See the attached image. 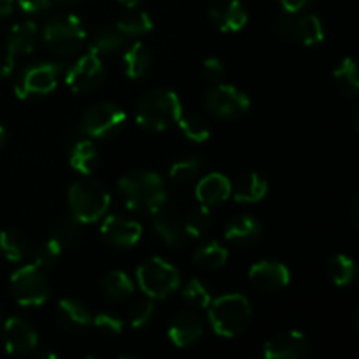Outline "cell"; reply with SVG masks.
<instances>
[{"label":"cell","instance_id":"6da1fadb","mask_svg":"<svg viewBox=\"0 0 359 359\" xmlns=\"http://www.w3.org/2000/svg\"><path fill=\"white\" fill-rule=\"evenodd\" d=\"M118 188L125 205L133 212L154 214L167 203V184L153 170L126 172Z\"/></svg>","mask_w":359,"mask_h":359},{"label":"cell","instance_id":"7a4b0ae2","mask_svg":"<svg viewBox=\"0 0 359 359\" xmlns=\"http://www.w3.org/2000/svg\"><path fill=\"white\" fill-rule=\"evenodd\" d=\"M182 114L181 98L167 88H154L147 91L137 104L135 118L142 128L149 132H163L177 125Z\"/></svg>","mask_w":359,"mask_h":359},{"label":"cell","instance_id":"3957f363","mask_svg":"<svg viewBox=\"0 0 359 359\" xmlns=\"http://www.w3.org/2000/svg\"><path fill=\"white\" fill-rule=\"evenodd\" d=\"M209 323L214 333L224 339H235L248 330L252 319V307L248 297L238 293L223 294L210 302Z\"/></svg>","mask_w":359,"mask_h":359},{"label":"cell","instance_id":"277c9868","mask_svg":"<svg viewBox=\"0 0 359 359\" xmlns=\"http://www.w3.org/2000/svg\"><path fill=\"white\" fill-rule=\"evenodd\" d=\"M70 212L83 224L97 223L107 214L111 195L97 179H79L69 189Z\"/></svg>","mask_w":359,"mask_h":359},{"label":"cell","instance_id":"5b68a950","mask_svg":"<svg viewBox=\"0 0 359 359\" xmlns=\"http://www.w3.org/2000/svg\"><path fill=\"white\" fill-rule=\"evenodd\" d=\"M137 283L144 294L153 300H163L181 286V273L172 263L160 256L144 259L137 269Z\"/></svg>","mask_w":359,"mask_h":359},{"label":"cell","instance_id":"8992f818","mask_svg":"<svg viewBox=\"0 0 359 359\" xmlns=\"http://www.w3.org/2000/svg\"><path fill=\"white\" fill-rule=\"evenodd\" d=\"M42 39L46 48L55 55H72L83 46L86 30L76 14L62 13L48 20L42 30Z\"/></svg>","mask_w":359,"mask_h":359},{"label":"cell","instance_id":"52a82bcc","mask_svg":"<svg viewBox=\"0 0 359 359\" xmlns=\"http://www.w3.org/2000/svg\"><path fill=\"white\" fill-rule=\"evenodd\" d=\"M63 74L62 63L39 62L25 67L16 77L14 93L21 100L46 97L53 93L58 86V81Z\"/></svg>","mask_w":359,"mask_h":359},{"label":"cell","instance_id":"ba28073f","mask_svg":"<svg viewBox=\"0 0 359 359\" xmlns=\"http://www.w3.org/2000/svg\"><path fill=\"white\" fill-rule=\"evenodd\" d=\"M126 121V114L114 102H97L84 112L81 119V133L88 139H112Z\"/></svg>","mask_w":359,"mask_h":359},{"label":"cell","instance_id":"9c48e42d","mask_svg":"<svg viewBox=\"0 0 359 359\" xmlns=\"http://www.w3.org/2000/svg\"><path fill=\"white\" fill-rule=\"evenodd\" d=\"M11 294L21 307H39L49 298V280L41 266L23 265L11 276Z\"/></svg>","mask_w":359,"mask_h":359},{"label":"cell","instance_id":"30bf717a","mask_svg":"<svg viewBox=\"0 0 359 359\" xmlns=\"http://www.w3.org/2000/svg\"><path fill=\"white\" fill-rule=\"evenodd\" d=\"M205 107L214 118L237 119L251 109V98L237 86L216 83V86L207 91Z\"/></svg>","mask_w":359,"mask_h":359},{"label":"cell","instance_id":"8fae6325","mask_svg":"<svg viewBox=\"0 0 359 359\" xmlns=\"http://www.w3.org/2000/svg\"><path fill=\"white\" fill-rule=\"evenodd\" d=\"M276 32L284 41L300 42L304 46H316L325 39V27L316 14L286 13L277 20Z\"/></svg>","mask_w":359,"mask_h":359},{"label":"cell","instance_id":"7c38bea8","mask_svg":"<svg viewBox=\"0 0 359 359\" xmlns=\"http://www.w3.org/2000/svg\"><path fill=\"white\" fill-rule=\"evenodd\" d=\"M105 70L102 63V56L95 51L81 56L65 74V83L74 93H88L93 91L104 83Z\"/></svg>","mask_w":359,"mask_h":359},{"label":"cell","instance_id":"4fadbf2b","mask_svg":"<svg viewBox=\"0 0 359 359\" xmlns=\"http://www.w3.org/2000/svg\"><path fill=\"white\" fill-rule=\"evenodd\" d=\"M39 41V27L34 21H21L16 23L7 34V55L0 65V76L9 77L13 74L16 58L21 55H30Z\"/></svg>","mask_w":359,"mask_h":359},{"label":"cell","instance_id":"5bb4252c","mask_svg":"<svg viewBox=\"0 0 359 359\" xmlns=\"http://www.w3.org/2000/svg\"><path fill=\"white\" fill-rule=\"evenodd\" d=\"M311 354L307 339L298 330L283 332L266 340L263 356L266 359H305Z\"/></svg>","mask_w":359,"mask_h":359},{"label":"cell","instance_id":"9a60e30c","mask_svg":"<svg viewBox=\"0 0 359 359\" xmlns=\"http://www.w3.org/2000/svg\"><path fill=\"white\" fill-rule=\"evenodd\" d=\"M102 238L112 248L128 249L142 237V224L125 216H107L100 228Z\"/></svg>","mask_w":359,"mask_h":359},{"label":"cell","instance_id":"2e32d148","mask_svg":"<svg viewBox=\"0 0 359 359\" xmlns=\"http://www.w3.org/2000/svg\"><path fill=\"white\" fill-rule=\"evenodd\" d=\"M249 280L265 293H273L286 287L291 280L290 269L276 259H262L249 269Z\"/></svg>","mask_w":359,"mask_h":359},{"label":"cell","instance_id":"e0dca14e","mask_svg":"<svg viewBox=\"0 0 359 359\" xmlns=\"http://www.w3.org/2000/svg\"><path fill=\"white\" fill-rule=\"evenodd\" d=\"M4 346L9 354L32 353L39 346V335L30 323L13 316L4 323Z\"/></svg>","mask_w":359,"mask_h":359},{"label":"cell","instance_id":"ac0fdd59","mask_svg":"<svg viewBox=\"0 0 359 359\" xmlns=\"http://www.w3.org/2000/svg\"><path fill=\"white\" fill-rule=\"evenodd\" d=\"M209 16L212 23L224 34L241 32L248 25V11L241 0H214Z\"/></svg>","mask_w":359,"mask_h":359},{"label":"cell","instance_id":"d6986e66","mask_svg":"<svg viewBox=\"0 0 359 359\" xmlns=\"http://www.w3.org/2000/svg\"><path fill=\"white\" fill-rule=\"evenodd\" d=\"M203 335V321L196 312L186 311L175 316L168 326V339L175 347L193 346L198 342Z\"/></svg>","mask_w":359,"mask_h":359},{"label":"cell","instance_id":"ffe728a7","mask_svg":"<svg viewBox=\"0 0 359 359\" xmlns=\"http://www.w3.org/2000/svg\"><path fill=\"white\" fill-rule=\"evenodd\" d=\"M56 321L67 332L83 333L93 323V314L83 302L74 300V298H63L56 305Z\"/></svg>","mask_w":359,"mask_h":359},{"label":"cell","instance_id":"44dd1931","mask_svg":"<svg viewBox=\"0 0 359 359\" xmlns=\"http://www.w3.org/2000/svg\"><path fill=\"white\" fill-rule=\"evenodd\" d=\"M196 198L202 205L212 207L223 205L231 196V181L224 174L219 172H210L203 175L196 184Z\"/></svg>","mask_w":359,"mask_h":359},{"label":"cell","instance_id":"7402d4cb","mask_svg":"<svg viewBox=\"0 0 359 359\" xmlns=\"http://www.w3.org/2000/svg\"><path fill=\"white\" fill-rule=\"evenodd\" d=\"M263 226L255 216H237L224 228V238L237 248H251L262 238Z\"/></svg>","mask_w":359,"mask_h":359},{"label":"cell","instance_id":"603a6c76","mask_svg":"<svg viewBox=\"0 0 359 359\" xmlns=\"http://www.w3.org/2000/svg\"><path fill=\"white\" fill-rule=\"evenodd\" d=\"M153 228L158 237L168 245L184 244L188 237L184 230V219H181V216L174 210L165 209V205L153 214Z\"/></svg>","mask_w":359,"mask_h":359},{"label":"cell","instance_id":"cb8c5ba5","mask_svg":"<svg viewBox=\"0 0 359 359\" xmlns=\"http://www.w3.org/2000/svg\"><path fill=\"white\" fill-rule=\"evenodd\" d=\"M269 193V181L258 172H249L231 184V195L241 203H258Z\"/></svg>","mask_w":359,"mask_h":359},{"label":"cell","instance_id":"d4e9b609","mask_svg":"<svg viewBox=\"0 0 359 359\" xmlns=\"http://www.w3.org/2000/svg\"><path fill=\"white\" fill-rule=\"evenodd\" d=\"M100 293L111 302H125L133 294V283L123 270H111L100 279Z\"/></svg>","mask_w":359,"mask_h":359},{"label":"cell","instance_id":"484cf974","mask_svg":"<svg viewBox=\"0 0 359 359\" xmlns=\"http://www.w3.org/2000/svg\"><path fill=\"white\" fill-rule=\"evenodd\" d=\"M30 251V241L27 235L16 228L0 231V252L11 263H20Z\"/></svg>","mask_w":359,"mask_h":359},{"label":"cell","instance_id":"4316f807","mask_svg":"<svg viewBox=\"0 0 359 359\" xmlns=\"http://www.w3.org/2000/svg\"><path fill=\"white\" fill-rule=\"evenodd\" d=\"M70 167L83 175H91L100 163V154L91 140H79L70 149Z\"/></svg>","mask_w":359,"mask_h":359},{"label":"cell","instance_id":"83f0119b","mask_svg":"<svg viewBox=\"0 0 359 359\" xmlns=\"http://www.w3.org/2000/svg\"><path fill=\"white\" fill-rule=\"evenodd\" d=\"M51 238L62 249H72L83 241V223L70 214L63 216L53 224Z\"/></svg>","mask_w":359,"mask_h":359},{"label":"cell","instance_id":"f1b7e54d","mask_svg":"<svg viewBox=\"0 0 359 359\" xmlns=\"http://www.w3.org/2000/svg\"><path fill=\"white\" fill-rule=\"evenodd\" d=\"M151 51L147 49L146 44L142 42H135L130 46L123 55V67H125V74L130 79H140L147 74L151 69Z\"/></svg>","mask_w":359,"mask_h":359},{"label":"cell","instance_id":"f546056e","mask_svg":"<svg viewBox=\"0 0 359 359\" xmlns=\"http://www.w3.org/2000/svg\"><path fill=\"white\" fill-rule=\"evenodd\" d=\"M125 44L126 35L118 27H104L95 34L91 51L97 53L98 56H109L125 48Z\"/></svg>","mask_w":359,"mask_h":359},{"label":"cell","instance_id":"4dcf8cb0","mask_svg":"<svg viewBox=\"0 0 359 359\" xmlns=\"http://www.w3.org/2000/svg\"><path fill=\"white\" fill-rule=\"evenodd\" d=\"M116 27H118L126 37H139V35H146L153 30V20H151L149 14L144 13V11L130 7V11H126V13L119 18Z\"/></svg>","mask_w":359,"mask_h":359},{"label":"cell","instance_id":"1f68e13d","mask_svg":"<svg viewBox=\"0 0 359 359\" xmlns=\"http://www.w3.org/2000/svg\"><path fill=\"white\" fill-rule=\"evenodd\" d=\"M195 263L205 270L223 269L228 262V249L221 245L219 242L210 241L200 245L195 251Z\"/></svg>","mask_w":359,"mask_h":359},{"label":"cell","instance_id":"d6a6232c","mask_svg":"<svg viewBox=\"0 0 359 359\" xmlns=\"http://www.w3.org/2000/svg\"><path fill=\"white\" fill-rule=\"evenodd\" d=\"M177 125L182 135L191 142L202 144L210 137V125L205 121V118H202L196 112H188V114L182 112L181 118L177 119Z\"/></svg>","mask_w":359,"mask_h":359},{"label":"cell","instance_id":"836d02e7","mask_svg":"<svg viewBox=\"0 0 359 359\" xmlns=\"http://www.w3.org/2000/svg\"><path fill=\"white\" fill-rule=\"evenodd\" d=\"M328 276L337 286H349L356 279V263L346 255H335L328 262Z\"/></svg>","mask_w":359,"mask_h":359},{"label":"cell","instance_id":"e575fe53","mask_svg":"<svg viewBox=\"0 0 359 359\" xmlns=\"http://www.w3.org/2000/svg\"><path fill=\"white\" fill-rule=\"evenodd\" d=\"M333 77H335L337 86L340 88V91L344 95H347V97H356L359 90V77L354 58L342 60V63L333 70Z\"/></svg>","mask_w":359,"mask_h":359},{"label":"cell","instance_id":"d590c367","mask_svg":"<svg viewBox=\"0 0 359 359\" xmlns=\"http://www.w3.org/2000/svg\"><path fill=\"white\" fill-rule=\"evenodd\" d=\"M205 167V161L198 156H189L184 160L175 161L170 167V179L177 184H189L195 179L200 177V174L203 172Z\"/></svg>","mask_w":359,"mask_h":359},{"label":"cell","instance_id":"8d00e7d4","mask_svg":"<svg viewBox=\"0 0 359 359\" xmlns=\"http://www.w3.org/2000/svg\"><path fill=\"white\" fill-rule=\"evenodd\" d=\"M210 226V209L202 205L191 209L184 217V230L188 237H202Z\"/></svg>","mask_w":359,"mask_h":359},{"label":"cell","instance_id":"74e56055","mask_svg":"<svg viewBox=\"0 0 359 359\" xmlns=\"http://www.w3.org/2000/svg\"><path fill=\"white\" fill-rule=\"evenodd\" d=\"M182 298L198 309H207L210 305V302H212V294H210L209 287L200 279H191L184 284V287H182Z\"/></svg>","mask_w":359,"mask_h":359},{"label":"cell","instance_id":"f35d334b","mask_svg":"<svg viewBox=\"0 0 359 359\" xmlns=\"http://www.w3.org/2000/svg\"><path fill=\"white\" fill-rule=\"evenodd\" d=\"M153 316H154L153 298H149V297L140 298V300H137L135 304L130 307V312H128L130 326L135 330L144 328V326H146L147 323L153 319Z\"/></svg>","mask_w":359,"mask_h":359},{"label":"cell","instance_id":"ab89813d","mask_svg":"<svg viewBox=\"0 0 359 359\" xmlns=\"http://www.w3.org/2000/svg\"><path fill=\"white\" fill-rule=\"evenodd\" d=\"M62 251L63 249L53 238H49V241L42 242L37 248V251L34 255V263L37 266H41L42 270L51 269V266H55L58 263Z\"/></svg>","mask_w":359,"mask_h":359},{"label":"cell","instance_id":"60d3db41","mask_svg":"<svg viewBox=\"0 0 359 359\" xmlns=\"http://www.w3.org/2000/svg\"><path fill=\"white\" fill-rule=\"evenodd\" d=\"M91 325L102 333V335L107 337H118L123 333V319L119 316L111 314V312H98L97 316H93V323Z\"/></svg>","mask_w":359,"mask_h":359},{"label":"cell","instance_id":"b9f144b4","mask_svg":"<svg viewBox=\"0 0 359 359\" xmlns=\"http://www.w3.org/2000/svg\"><path fill=\"white\" fill-rule=\"evenodd\" d=\"M203 76H205L207 81L210 83H221L226 76V67H224L223 60L216 58V56H210V58L203 60Z\"/></svg>","mask_w":359,"mask_h":359},{"label":"cell","instance_id":"7bdbcfd3","mask_svg":"<svg viewBox=\"0 0 359 359\" xmlns=\"http://www.w3.org/2000/svg\"><path fill=\"white\" fill-rule=\"evenodd\" d=\"M25 14H46L53 9V0H16Z\"/></svg>","mask_w":359,"mask_h":359},{"label":"cell","instance_id":"ee69618b","mask_svg":"<svg viewBox=\"0 0 359 359\" xmlns=\"http://www.w3.org/2000/svg\"><path fill=\"white\" fill-rule=\"evenodd\" d=\"M279 2L286 13H302V11L314 6L318 0H279Z\"/></svg>","mask_w":359,"mask_h":359},{"label":"cell","instance_id":"f6af8a7d","mask_svg":"<svg viewBox=\"0 0 359 359\" xmlns=\"http://www.w3.org/2000/svg\"><path fill=\"white\" fill-rule=\"evenodd\" d=\"M14 6H16V0H0V18L9 16L14 11Z\"/></svg>","mask_w":359,"mask_h":359},{"label":"cell","instance_id":"bcb514c9","mask_svg":"<svg viewBox=\"0 0 359 359\" xmlns=\"http://www.w3.org/2000/svg\"><path fill=\"white\" fill-rule=\"evenodd\" d=\"M358 198L353 202V209H351V221H353L354 228H358Z\"/></svg>","mask_w":359,"mask_h":359},{"label":"cell","instance_id":"7dc6e473","mask_svg":"<svg viewBox=\"0 0 359 359\" xmlns=\"http://www.w3.org/2000/svg\"><path fill=\"white\" fill-rule=\"evenodd\" d=\"M119 2H121L123 6L128 7V9H130V7H137V6H139V4L142 2V0H119Z\"/></svg>","mask_w":359,"mask_h":359},{"label":"cell","instance_id":"c3c4849f","mask_svg":"<svg viewBox=\"0 0 359 359\" xmlns=\"http://www.w3.org/2000/svg\"><path fill=\"white\" fill-rule=\"evenodd\" d=\"M37 356L39 358H49V359H56V358H58L55 353H51V351H39Z\"/></svg>","mask_w":359,"mask_h":359},{"label":"cell","instance_id":"681fc988","mask_svg":"<svg viewBox=\"0 0 359 359\" xmlns=\"http://www.w3.org/2000/svg\"><path fill=\"white\" fill-rule=\"evenodd\" d=\"M6 139H7L6 130H4V126L0 125V151H2L4 146H6Z\"/></svg>","mask_w":359,"mask_h":359},{"label":"cell","instance_id":"f907efd6","mask_svg":"<svg viewBox=\"0 0 359 359\" xmlns=\"http://www.w3.org/2000/svg\"><path fill=\"white\" fill-rule=\"evenodd\" d=\"M58 2H62V4H77V2H81V0H58Z\"/></svg>","mask_w":359,"mask_h":359},{"label":"cell","instance_id":"816d5d0a","mask_svg":"<svg viewBox=\"0 0 359 359\" xmlns=\"http://www.w3.org/2000/svg\"><path fill=\"white\" fill-rule=\"evenodd\" d=\"M0 323H2V307H0Z\"/></svg>","mask_w":359,"mask_h":359}]
</instances>
